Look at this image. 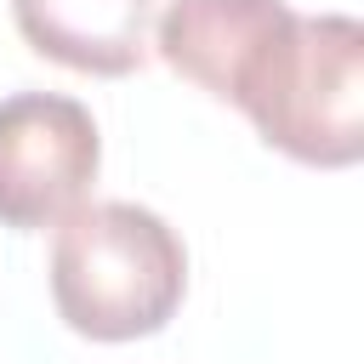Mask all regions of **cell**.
<instances>
[{
	"mask_svg": "<svg viewBox=\"0 0 364 364\" xmlns=\"http://www.w3.org/2000/svg\"><path fill=\"white\" fill-rule=\"evenodd\" d=\"M159 0H11V23L46 63L119 80L142 68Z\"/></svg>",
	"mask_w": 364,
	"mask_h": 364,
	"instance_id": "5",
	"label": "cell"
},
{
	"mask_svg": "<svg viewBox=\"0 0 364 364\" xmlns=\"http://www.w3.org/2000/svg\"><path fill=\"white\" fill-rule=\"evenodd\" d=\"M233 108L267 148L313 171L364 159V28L347 11H290Z\"/></svg>",
	"mask_w": 364,
	"mask_h": 364,
	"instance_id": "2",
	"label": "cell"
},
{
	"mask_svg": "<svg viewBox=\"0 0 364 364\" xmlns=\"http://www.w3.org/2000/svg\"><path fill=\"white\" fill-rule=\"evenodd\" d=\"M290 11V0H165L154 17V51L171 74L193 80L216 102H233Z\"/></svg>",
	"mask_w": 364,
	"mask_h": 364,
	"instance_id": "4",
	"label": "cell"
},
{
	"mask_svg": "<svg viewBox=\"0 0 364 364\" xmlns=\"http://www.w3.org/2000/svg\"><path fill=\"white\" fill-rule=\"evenodd\" d=\"M102 136L80 97L11 91L0 97V228L40 233L91 199Z\"/></svg>",
	"mask_w": 364,
	"mask_h": 364,
	"instance_id": "3",
	"label": "cell"
},
{
	"mask_svg": "<svg viewBox=\"0 0 364 364\" xmlns=\"http://www.w3.org/2000/svg\"><path fill=\"white\" fill-rule=\"evenodd\" d=\"M188 296L182 233L136 199H85L51 228V301L85 341L159 336Z\"/></svg>",
	"mask_w": 364,
	"mask_h": 364,
	"instance_id": "1",
	"label": "cell"
}]
</instances>
